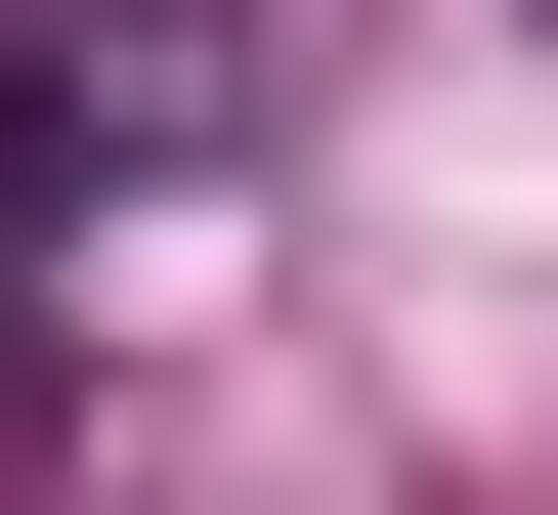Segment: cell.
<instances>
[{
  "label": "cell",
  "instance_id": "obj_1",
  "mask_svg": "<svg viewBox=\"0 0 558 515\" xmlns=\"http://www.w3.org/2000/svg\"><path fill=\"white\" fill-rule=\"evenodd\" d=\"M258 130V0H0V172H215Z\"/></svg>",
  "mask_w": 558,
  "mask_h": 515
}]
</instances>
